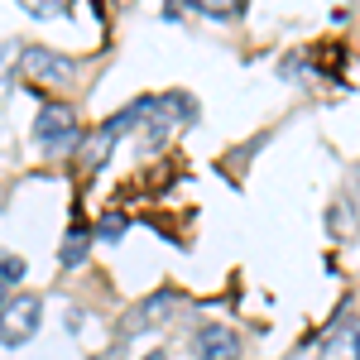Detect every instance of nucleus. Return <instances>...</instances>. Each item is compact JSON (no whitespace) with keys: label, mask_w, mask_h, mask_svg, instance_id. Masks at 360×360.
<instances>
[{"label":"nucleus","mask_w":360,"mask_h":360,"mask_svg":"<svg viewBox=\"0 0 360 360\" xmlns=\"http://www.w3.org/2000/svg\"><path fill=\"white\" fill-rule=\"evenodd\" d=\"M44 327V303H39V293H15V298H5L0 307V346L5 351H20L29 346L34 336Z\"/></svg>","instance_id":"obj_1"},{"label":"nucleus","mask_w":360,"mask_h":360,"mask_svg":"<svg viewBox=\"0 0 360 360\" xmlns=\"http://www.w3.org/2000/svg\"><path fill=\"white\" fill-rule=\"evenodd\" d=\"M139 115H149V96H139V101H130L120 115H111L106 125H96L91 135H86V149H82V173H96V168L111 159V149H115V139L125 135V130H135L139 125Z\"/></svg>","instance_id":"obj_2"},{"label":"nucleus","mask_w":360,"mask_h":360,"mask_svg":"<svg viewBox=\"0 0 360 360\" xmlns=\"http://www.w3.org/2000/svg\"><path fill=\"white\" fill-rule=\"evenodd\" d=\"M20 72H25L29 82H39V86H68L72 77H77V63L53 53V49L29 44V49H20Z\"/></svg>","instance_id":"obj_3"},{"label":"nucleus","mask_w":360,"mask_h":360,"mask_svg":"<svg viewBox=\"0 0 360 360\" xmlns=\"http://www.w3.org/2000/svg\"><path fill=\"white\" fill-rule=\"evenodd\" d=\"M34 139H39L44 149H68V144H77V139H82L77 111H72L68 101H49V106H39V120H34Z\"/></svg>","instance_id":"obj_4"},{"label":"nucleus","mask_w":360,"mask_h":360,"mask_svg":"<svg viewBox=\"0 0 360 360\" xmlns=\"http://www.w3.org/2000/svg\"><path fill=\"white\" fill-rule=\"evenodd\" d=\"M197 120V101L188 91H164V96H149V130L168 135V125H193Z\"/></svg>","instance_id":"obj_5"},{"label":"nucleus","mask_w":360,"mask_h":360,"mask_svg":"<svg viewBox=\"0 0 360 360\" xmlns=\"http://www.w3.org/2000/svg\"><path fill=\"white\" fill-rule=\"evenodd\" d=\"M236 351H240V336L231 332V327H221V322L197 327V336H193V356L197 360H236Z\"/></svg>","instance_id":"obj_6"},{"label":"nucleus","mask_w":360,"mask_h":360,"mask_svg":"<svg viewBox=\"0 0 360 360\" xmlns=\"http://www.w3.org/2000/svg\"><path fill=\"white\" fill-rule=\"evenodd\" d=\"M91 240H96V231L82 226V221H72L68 236H63V245H58V264H63V269H77L86 259V250H91Z\"/></svg>","instance_id":"obj_7"},{"label":"nucleus","mask_w":360,"mask_h":360,"mask_svg":"<svg viewBox=\"0 0 360 360\" xmlns=\"http://www.w3.org/2000/svg\"><path fill=\"white\" fill-rule=\"evenodd\" d=\"M327 231H332V240H351V236H356V207H351V197H346V202H332Z\"/></svg>","instance_id":"obj_8"},{"label":"nucleus","mask_w":360,"mask_h":360,"mask_svg":"<svg viewBox=\"0 0 360 360\" xmlns=\"http://www.w3.org/2000/svg\"><path fill=\"white\" fill-rule=\"evenodd\" d=\"M91 231H96V240H111V245H115V240L130 231V217H125V212H106V217L91 226Z\"/></svg>","instance_id":"obj_9"},{"label":"nucleus","mask_w":360,"mask_h":360,"mask_svg":"<svg viewBox=\"0 0 360 360\" xmlns=\"http://www.w3.org/2000/svg\"><path fill=\"white\" fill-rule=\"evenodd\" d=\"M168 307H178V293L173 288H159L154 298L139 303V312H144V322H159V317H168Z\"/></svg>","instance_id":"obj_10"},{"label":"nucleus","mask_w":360,"mask_h":360,"mask_svg":"<svg viewBox=\"0 0 360 360\" xmlns=\"http://www.w3.org/2000/svg\"><path fill=\"white\" fill-rule=\"evenodd\" d=\"M188 10L207 15V20H240V10H245V5H226V0H193Z\"/></svg>","instance_id":"obj_11"},{"label":"nucleus","mask_w":360,"mask_h":360,"mask_svg":"<svg viewBox=\"0 0 360 360\" xmlns=\"http://www.w3.org/2000/svg\"><path fill=\"white\" fill-rule=\"evenodd\" d=\"M25 259L20 255H0V288H15V283H25Z\"/></svg>","instance_id":"obj_12"},{"label":"nucleus","mask_w":360,"mask_h":360,"mask_svg":"<svg viewBox=\"0 0 360 360\" xmlns=\"http://www.w3.org/2000/svg\"><path fill=\"white\" fill-rule=\"evenodd\" d=\"M327 360H360V351H356V327L346 336H332L327 341Z\"/></svg>","instance_id":"obj_13"},{"label":"nucleus","mask_w":360,"mask_h":360,"mask_svg":"<svg viewBox=\"0 0 360 360\" xmlns=\"http://www.w3.org/2000/svg\"><path fill=\"white\" fill-rule=\"evenodd\" d=\"M25 15H29V20H53V15H72V10L53 0V5H25Z\"/></svg>","instance_id":"obj_14"},{"label":"nucleus","mask_w":360,"mask_h":360,"mask_svg":"<svg viewBox=\"0 0 360 360\" xmlns=\"http://www.w3.org/2000/svg\"><path fill=\"white\" fill-rule=\"evenodd\" d=\"M298 72H303V53H288L283 63H278V77H283V82H293Z\"/></svg>","instance_id":"obj_15"},{"label":"nucleus","mask_w":360,"mask_h":360,"mask_svg":"<svg viewBox=\"0 0 360 360\" xmlns=\"http://www.w3.org/2000/svg\"><path fill=\"white\" fill-rule=\"evenodd\" d=\"M144 327H149V322H144V312H139V307H135V312H130V317L120 322V336H139V332H144Z\"/></svg>","instance_id":"obj_16"},{"label":"nucleus","mask_w":360,"mask_h":360,"mask_svg":"<svg viewBox=\"0 0 360 360\" xmlns=\"http://www.w3.org/2000/svg\"><path fill=\"white\" fill-rule=\"evenodd\" d=\"M86 360H125L120 351H96V356H86Z\"/></svg>","instance_id":"obj_17"},{"label":"nucleus","mask_w":360,"mask_h":360,"mask_svg":"<svg viewBox=\"0 0 360 360\" xmlns=\"http://www.w3.org/2000/svg\"><path fill=\"white\" fill-rule=\"evenodd\" d=\"M144 360H168V356H164V351H149V356H144Z\"/></svg>","instance_id":"obj_18"},{"label":"nucleus","mask_w":360,"mask_h":360,"mask_svg":"<svg viewBox=\"0 0 360 360\" xmlns=\"http://www.w3.org/2000/svg\"><path fill=\"white\" fill-rule=\"evenodd\" d=\"M356 351H360V322H356Z\"/></svg>","instance_id":"obj_19"},{"label":"nucleus","mask_w":360,"mask_h":360,"mask_svg":"<svg viewBox=\"0 0 360 360\" xmlns=\"http://www.w3.org/2000/svg\"><path fill=\"white\" fill-rule=\"evenodd\" d=\"M0 307H5V293H0Z\"/></svg>","instance_id":"obj_20"}]
</instances>
